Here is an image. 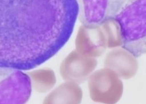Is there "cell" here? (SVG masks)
<instances>
[{"instance_id":"1","label":"cell","mask_w":146,"mask_h":104,"mask_svg":"<svg viewBox=\"0 0 146 104\" xmlns=\"http://www.w3.org/2000/svg\"><path fill=\"white\" fill-rule=\"evenodd\" d=\"M77 0H0V67L31 70L69 40Z\"/></svg>"},{"instance_id":"2","label":"cell","mask_w":146,"mask_h":104,"mask_svg":"<svg viewBox=\"0 0 146 104\" xmlns=\"http://www.w3.org/2000/svg\"><path fill=\"white\" fill-rule=\"evenodd\" d=\"M120 25L123 46L139 57L145 53V0H128L114 17Z\"/></svg>"},{"instance_id":"3","label":"cell","mask_w":146,"mask_h":104,"mask_svg":"<svg viewBox=\"0 0 146 104\" xmlns=\"http://www.w3.org/2000/svg\"><path fill=\"white\" fill-rule=\"evenodd\" d=\"M32 91L27 73L11 67H0V104H25Z\"/></svg>"},{"instance_id":"4","label":"cell","mask_w":146,"mask_h":104,"mask_svg":"<svg viewBox=\"0 0 146 104\" xmlns=\"http://www.w3.org/2000/svg\"><path fill=\"white\" fill-rule=\"evenodd\" d=\"M88 80L90 98L95 102L116 104L123 95L122 81L108 68L94 71Z\"/></svg>"},{"instance_id":"5","label":"cell","mask_w":146,"mask_h":104,"mask_svg":"<svg viewBox=\"0 0 146 104\" xmlns=\"http://www.w3.org/2000/svg\"><path fill=\"white\" fill-rule=\"evenodd\" d=\"M128 0H77L78 18L82 24H98L114 17Z\"/></svg>"},{"instance_id":"6","label":"cell","mask_w":146,"mask_h":104,"mask_svg":"<svg viewBox=\"0 0 146 104\" xmlns=\"http://www.w3.org/2000/svg\"><path fill=\"white\" fill-rule=\"evenodd\" d=\"M97 65L96 59L83 56L74 50L63 60L59 71L61 77L65 81L79 84L88 80Z\"/></svg>"},{"instance_id":"7","label":"cell","mask_w":146,"mask_h":104,"mask_svg":"<svg viewBox=\"0 0 146 104\" xmlns=\"http://www.w3.org/2000/svg\"><path fill=\"white\" fill-rule=\"evenodd\" d=\"M75 48L83 56L95 59L101 57L106 51L107 46L100 24H82L75 39Z\"/></svg>"},{"instance_id":"8","label":"cell","mask_w":146,"mask_h":104,"mask_svg":"<svg viewBox=\"0 0 146 104\" xmlns=\"http://www.w3.org/2000/svg\"><path fill=\"white\" fill-rule=\"evenodd\" d=\"M104 66L114 72L120 78L125 79L133 78L139 68L137 57L123 47L109 51L105 56Z\"/></svg>"},{"instance_id":"9","label":"cell","mask_w":146,"mask_h":104,"mask_svg":"<svg viewBox=\"0 0 146 104\" xmlns=\"http://www.w3.org/2000/svg\"><path fill=\"white\" fill-rule=\"evenodd\" d=\"M82 97V90L78 84L66 81L52 91L43 104H80Z\"/></svg>"},{"instance_id":"10","label":"cell","mask_w":146,"mask_h":104,"mask_svg":"<svg viewBox=\"0 0 146 104\" xmlns=\"http://www.w3.org/2000/svg\"><path fill=\"white\" fill-rule=\"evenodd\" d=\"M27 73L30 78L32 87L39 93L50 91L56 83V74L50 68H41Z\"/></svg>"},{"instance_id":"11","label":"cell","mask_w":146,"mask_h":104,"mask_svg":"<svg viewBox=\"0 0 146 104\" xmlns=\"http://www.w3.org/2000/svg\"><path fill=\"white\" fill-rule=\"evenodd\" d=\"M106 40L107 48L114 49L122 47L123 38L117 21L115 17L107 18L100 23Z\"/></svg>"}]
</instances>
